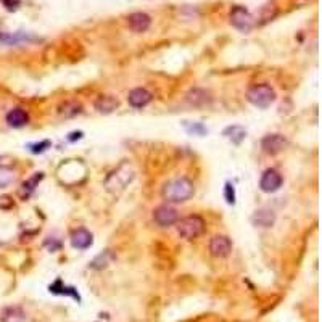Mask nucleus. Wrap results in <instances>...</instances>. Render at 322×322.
I'll use <instances>...</instances> for the list:
<instances>
[{"label": "nucleus", "mask_w": 322, "mask_h": 322, "mask_svg": "<svg viewBox=\"0 0 322 322\" xmlns=\"http://www.w3.org/2000/svg\"><path fill=\"white\" fill-rule=\"evenodd\" d=\"M161 194H163V198H165V200H168V202L182 203V202L190 200V198L194 197L195 187L189 179L178 178V179H173L170 182H166Z\"/></svg>", "instance_id": "nucleus-1"}, {"label": "nucleus", "mask_w": 322, "mask_h": 322, "mask_svg": "<svg viewBox=\"0 0 322 322\" xmlns=\"http://www.w3.org/2000/svg\"><path fill=\"white\" fill-rule=\"evenodd\" d=\"M247 98L251 105L258 106V108H267V106H271L275 100V92L271 86L261 84V86L251 87L247 94Z\"/></svg>", "instance_id": "nucleus-2"}, {"label": "nucleus", "mask_w": 322, "mask_h": 322, "mask_svg": "<svg viewBox=\"0 0 322 322\" xmlns=\"http://www.w3.org/2000/svg\"><path fill=\"white\" fill-rule=\"evenodd\" d=\"M134 170L131 168V165L127 163H122L116 171H114L108 181H106V187L111 192H118V190H122L127 184H131V181L134 179Z\"/></svg>", "instance_id": "nucleus-3"}, {"label": "nucleus", "mask_w": 322, "mask_h": 322, "mask_svg": "<svg viewBox=\"0 0 322 322\" xmlns=\"http://www.w3.org/2000/svg\"><path fill=\"white\" fill-rule=\"evenodd\" d=\"M205 221L200 216H187L181 221H178V234L182 239H197L198 235L203 232Z\"/></svg>", "instance_id": "nucleus-4"}, {"label": "nucleus", "mask_w": 322, "mask_h": 322, "mask_svg": "<svg viewBox=\"0 0 322 322\" xmlns=\"http://www.w3.org/2000/svg\"><path fill=\"white\" fill-rule=\"evenodd\" d=\"M229 20H231V25L240 33H250L255 28V18L245 7H234L229 15Z\"/></svg>", "instance_id": "nucleus-5"}, {"label": "nucleus", "mask_w": 322, "mask_h": 322, "mask_svg": "<svg viewBox=\"0 0 322 322\" xmlns=\"http://www.w3.org/2000/svg\"><path fill=\"white\" fill-rule=\"evenodd\" d=\"M178 219H179L178 210H174L173 206L161 205L155 211H153V221H155L156 224L161 227H170V226L176 224Z\"/></svg>", "instance_id": "nucleus-6"}, {"label": "nucleus", "mask_w": 322, "mask_h": 322, "mask_svg": "<svg viewBox=\"0 0 322 322\" xmlns=\"http://www.w3.org/2000/svg\"><path fill=\"white\" fill-rule=\"evenodd\" d=\"M210 251L211 255L216 258H226L231 255L232 243L226 235H214L210 242Z\"/></svg>", "instance_id": "nucleus-7"}, {"label": "nucleus", "mask_w": 322, "mask_h": 322, "mask_svg": "<svg viewBox=\"0 0 322 322\" xmlns=\"http://www.w3.org/2000/svg\"><path fill=\"white\" fill-rule=\"evenodd\" d=\"M261 147L267 155H277L287 147V139L280 134H269L261 140Z\"/></svg>", "instance_id": "nucleus-8"}, {"label": "nucleus", "mask_w": 322, "mask_h": 322, "mask_svg": "<svg viewBox=\"0 0 322 322\" xmlns=\"http://www.w3.org/2000/svg\"><path fill=\"white\" fill-rule=\"evenodd\" d=\"M282 186V176L275 171V170H267L261 176V181H259V187L266 194H272V192H277Z\"/></svg>", "instance_id": "nucleus-9"}, {"label": "nucleus", "mask_w": 322, "mask_h": 322, "mask_svg": "<svg viewBox=\"0 0 322 322\" xmlns=\"http://www.w3.org/2000/svg\"><path fill=\"white\" fill-rule=\"evenodd\" d=\"M150 25H151V18L147 13L137 12L127 17V26L131 28L134 33H145V31H148Z\"/></svg>", "instance_id": "nucleus-10"}, {"label": "nucleus", "mask_w": 322, "mask_h": 322, "mask_svg": "<svg viewBox=\"0 0 322 322\" xmlns=\"http://www.w3.org/2000/svg\"><path fill=\"white\" fill-rule=\"evenodd\" d=\"M127 102L131 103L134 108H143L151 102V94L147 89H134L129 92V97H127Z\"/></svg>", "instance_id": "nucleus-11"}, {"label": "nucleus", "mask_w": 322, "mask_h": 322, "mask_svg": "<svg viewBox=\"0 0 322 322\" xmlns=\"http://www.w3.org/2000/svg\"><path fill=\"white\" fill-rule=\"evenodd\" d=\"M251 222L256 227H271L274 222H275V214L269 208H261V210H258V211L253 213Z\"/></svg>", "instance_id": "nucleus-12"}, {"label": "nucleus", "mask_w": 322, "mask_h": 322, "mask_svg": "<svg viewBox=\"0 0 322 322\" xmlns=\"http://www.w3.org/2000/svg\"><path fill=\"white\" fill-rule=\"evenodd\" d=\"M118 106H119V100L113 95H100L95 100V110L103 114L113 113Z\"/></svg>", "instance_id": "nucleus-13"}, {"label": "nucleus", "mask_w": 322, "mask_h": 322, "mask_svg": "<svg viewBox=\"0 0 322 322\" xmlns=\"http://www.w3.org/2000/svg\"><path fill=\"white\" fill-rule=\"evenodd\" d=\"M71 245L78 250H86L92 245V234L86 229H76L71 234Z\"/></svg>", "instance_id": "nucleus-14"}, {"label": "nucleus", "mask_w": 322, "mask_h": 322, "mask_svg": "<svg viewBox=\"0 0 322 322\" xmlns=\"http://www.w3.org/2000/svg\"><path fill=\"white\" fill-rule=\"evenodd\" d=\"M0 322H26V312L18 306H9L0 314Z\"/></svg>", "instance_id": "nucleus-15"}, {"label": "nucleus", "mask_w": 322, "mask_h": 322, "mask_svg": "<svg viewBox=\"0 0 322 322\" xmlns=\"http://www.w3.org/2000/svg\"><path fill=\"white\" fill-rule=\"evenodd\" d=\"M7 122H9L12 127H23V126H26L29 122V116H28V113L25 110L15 108V110L9 111V114H7Z\"/></svg>", "instance_id": "nucleus-16"}, {"label": "nucleus", "mask_w": 322, "mask_h": 322, "mask_svg": "<svg viewBox=\"0 0 322 322\" xmlns=\"http://www.w3.org/2000/svg\"><path fill=\"white\" fill-rule=\"evenodd\" d=\"M222 135L226 137L227 140H231L232 143L239 145L245 140V137H247V131H245V127L242 126H229L224 129V132Z\"/></svg>", "instance_id": "nucleus-17"}, {"label": "nucleus", "mask_w": 322, "mask_h": 322, "mask_svg": "<svg viewBox=\"0 0 322 322\" xmlns=\"http://www.w3.org/2000/svg\"><path fill=\"white\" fill-rule=\"evenodd\" d=\"M210 95H208V92H205L202 89H195V90H192L187 94V102L190 105H194V106H202V105H206V103H210Z\"/></svg>", "instance_id": "nucleus-18"}, {"label": "nucleus", "mask_w": 322, "mask_h": 322, "mask_svg": "<svg viewBox=\"0 0 322 322\" xmlns=\"http://www.w3.org/2000/svg\"><path fill=\"white\" fill-rule=\"evenodd\" d=\"M184 129L190 134V135H198L203 137L208 134V129H206L202 122H190V121H184Z\"/></svg>", "instance_id": "nucleus-19"}, {"label": "nucleus", "mask_w": 322, "mask_h": 322, "mask_svg": "<svg viewBox=\"0 0 322 322\" xmlns=\"http://www.w3.org/2000/svg\"><path fill=\"white\" fill-rule=\"evenodd\" d=\"M82 111V106L76 102H70V103H65L63 106L60 108V114L65 118H71V116H76V114H79Z\"/></svg>", "instance_id": "nucleus-20"}, {"label": "nucleus", "mask_w": 322, "mask_h": 322, "mask_svg": "<svg viewBox=\"0 0 322 322\" xmlns=\"http://www.w3.org/2000/svg\"><path fill=\"white\" fill-rule=\"evenodd\" d=\"M42 179H44V174H42V173H36V174L33 176V178L28 179L25 184H23V192L26 194V197H28L29 194H33L34 189H36L37 186H39V182H41Z\"/></svg>", "instance_id": "nucleus-21"}, {"label": "nucleus", "mask_w": 322, "mask_h": 322, "mask_svg": "<svg viewBox=\"0 0 322 322\" xmlns=\"http://www.w3.org/2000/svg\"><path fill=\"white\" fill-rule=\"evenodd\" d=\"M15 181V174L12 170H9V168H4V166H0V189H5V187H9L12 186Z\"/></svg>", "instance_id": "nucleus-22"}, {"label": "nucleus", "mask_w": 322, "mask_h": 322, "mask_svg": "<svg viewBox=\"0 0 322 322\" xmlns=\"http://www.w3.org/2000/svg\"><path fill=\"white\" fill-rule=\"evenodd\" d=\"M50 140H42L39 143H31L29 145V150L33 153H44L47 148H50Z\"/></svg>", "instance_id": "nucleus-23"}, {"label": "nucleus", "mask_w": 322, "mask_h": 322, "mask_svg": "<svg viewBox=\"0 0 322 322\" xmlns=\"http://www.w3.org/2000/svg\"><path fill=\"white\" fill-rule=\"evenodd\" d=\"M224 197L229 205H234L235 203V190H234V186L231 182L226 184V189H224Z\"/></svg>", "instance_id": "nucleus-24"}, {"label": "nucleus", "mask_w": 322, "mask_h": 322, "mask_svg": "<svg viewBox=\"0 0 322 322\" xmlns=\"http://www.w3.org/2000/svg\"><path fill=\"white\" fill-rule=\"evenodd\" d=\"M274 5H266V7H263V15H261V20H263V23H266V21H269V20H272L274 17H275V10H272L271 12V9H272Z\"/></svg>", "instance_id": "nucleus-25"}, {"label": "nucleus", "mask_w": 322, "mask_h": 322, "mask_svg": "<svg viewBox=\"0 0 322 322\" xmlns=\"http://www.w3.org/2000/svg\"><path fill=\"white\" fill-rule=\"evenodd\" d=\"M4 2H5L7 9H9V10H15V9H17V5L20 4L18 0H4Z\"/></svg>", "instance_id": "nucleus-26"}]
</instances>
